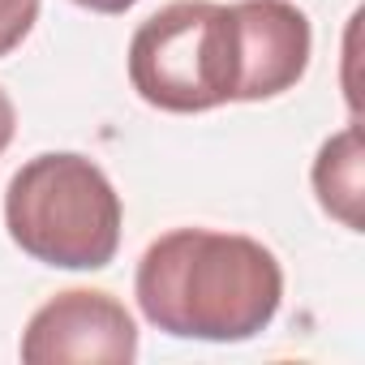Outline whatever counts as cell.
I'll return each mask as SVG.
<instances>
[{"instance_id": "obj_4", "label": "cell", "mask_w": 365, "mask_h": 365, "mask_svg": "<svg viewBox=\"0 0 365 365\" xmlns=\"http://www.w3.org/2000/svg\"><path fill=\"white\" fill-rule=\"evenodd\" d=\"M138 356V327L129 309L91 288H69L35 309L22 335L26 365H56V361H112L129 365Z\"/></svg>"}, {"instance_id": "obj_7", "label": "cell", "mask_w": 365, "mask_h": 365, "mask_svg": "<svg viewBox=\"0 0 365 365\" xmlns=\"http://www.w3.org/2000/svg\"><path fill=\"white\" fill-rule=\"evenodd\" d=\"M43 0H0V56H9L35 26Z\"/></svg>"}, {"instance_id": "obj_5", "label": "cell", "mask_w": 365, "mask_h": 365, "mask_svg": "<svg viewBox=\"0 0 365 365\" xmlns=\"http://www.w3.org/2000/svg\"><path fill=\"white\" fill-rule=\"evenodd\" d=\"M237 103L292 91L309 69V18L292 0H237Z\"/></svg>"}, {"instance_id": "obj_9", "label": "cell", "mask_w": 365, "mask_h": 365, "mask_svg": "<svg viewBox=\"0 0 365 365\" xmlns=\"http://www.w3.org/2000/svg\"><path fill=\"white\" fill-rule=\"evenodd\" d=\"M73 5H82L91 14H125V9L138 5V0H73Z\"/></svg>"}, {"instance_id": "obj_1", "label": "cell", "mask_w": 365, "mask_h": 365, "mask_svg": "<svg viewBox=\"0 0 365 365\" xmlns=\"http://www.w3.org/2000/svg\"><path fill=\"white\" fill-rule=\"evenodd\" d=\"M133 292L142 318L163 335L241 344L275 322L284 271L254 237L176 228L142 254Z\"/></svg>"}, {"instance_id": "obj_2", "label": "cell", "mask_w": 365, "mask_h": 365, "mask_svg": "<svg viewBox=\"0 0 365 365\" xmlns=\"http://www.w3.org/2000/svg\"><path fill=\"white\" fill-rule=\"evenodd\" d=\"M5 228L35 262L103 271L120 250V194L86 155H35L5 190Z\"/></svg>"}, {"instance_id": "obj_8", "label": "cell", "mask_w": 365, "mask_h": 365, "mask_svg": "<svg viewBox=\"0 0 365 365\" xmlns=\"http://www.w3.org/2000/svg\"><path fill=\"white\" fill-rule=\"evenodd\" d=\"M14 129H18V112H14V99L0 91V155L9 150V142H14Z\"/></svg>"}, {"instance_id": "obj_3", "label": "cell", "mask_w": 365, "mask_h": 365, "mask_svg": "<svg viewBox=\"0 0 365 365\" xmlns=\"http://www.w3.org/2000/svg\"><path fill=\"white\" fill-rule=\"evenodd\" d=\"M237 18L215 0H172L129 43L133 91L163 112H211L237 103Z\"/></svg>"}, {"instance_id": "obj_6", "label": "cell", "mask_w": 365, "mask_h": 365, "mask_svg": "<svg viewBox=\"0 0 365 365\" xmlns=\"http://www.w3.org/2000/svg\"><path fill=\"white\" fill-rule=\"evenodd\" d=\"M314 194L331 220L361 232V202H365V150H361V125L339 129L322 142L314 159Z\"/></svg>"}]
</instances>
